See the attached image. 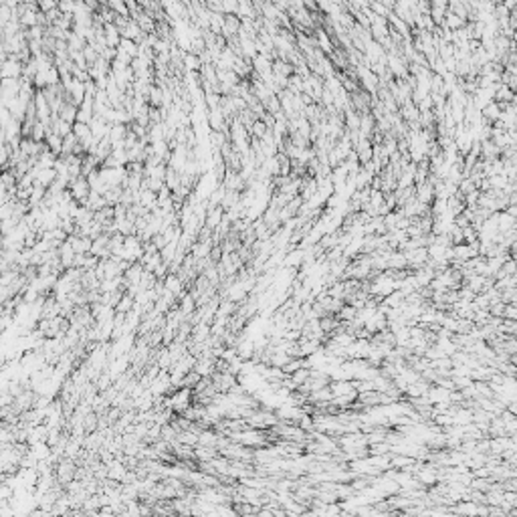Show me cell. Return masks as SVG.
Here are the masks:
<instances>
[{
    "mask_svg": "<svg viewBox=\"0 0 517 517\" xmlns=\"http://www.w3.org/2000/svg\"><path fill=\"white\" fill-rule=\"evenodd\" d=\"M69 192H71V196H73V200H75V202L83 204V202H85V200L91 196L93 188H91L89 180H87L85 176H79V178L71 180V184H69Z\"/></svg>",
    "mask_w": 517,
    "mask_h": 517,
    "instance_id": "cell-1",
    "label": "cell"
},
{
    "mask_svg": "<svg viewBox=\"0 0 517 517\" xmlns=\"http://www.w3.org/2000/svg\"><path fill=\"white\" fill-rule=\"evenodd\" d=\"M23 73H25V65L16 57H8L6 61H2V65H0V75H2V79H23Z\"/></svg>",
    "mask_w": 517,
    "mask_h": 517,
    "instance_id": "cell-2",
    "label": "cell"
},
{
    "mask_svg": "<svg viewBox=\"0 0 517 517\" xmlns=\"http://www.w3.org/2000/svg\"><path fill=\"white\" fill-rule=\"evenodd\" d=\"M224 216H226V210H224L222 206L210 208V210H208V214H206V222H204V226H206V228H210V230H216V228H219V226L222 224Z\"/></svg>",
    "mask_w": 517,
    "mask_h": 517,
    "instance_id": "cell-3",
    "label": "cell"
},
{
    "mask_svg": "<svg viewBox=\"0 0 517 517\" xmlns=\"http://www.w3.org/2000/svg\"><path fill=\"white\" fill-rule=\"evenodd\" d=\"M103 32H105V43H107V47L109 49H120V45H122V30L111 23V25H105Z\"/></svg>",
    "mask_w": 517,
    "mask_h": 517,
    "instance_id": "cell-4",
    "label": "cell"
},
{
    "mask_svg": "<svg viewBox=\"0 0 517 517\" xmlns=\"http://www.w3.org/2000/svg\"><path fill=\"white\" fill-rule=\"evenodd\" d=\"M81 206H87L91 212H99V210H103L105 206H107V200H105V196L103 194H97V192H91V196L85 200V202H83Z\"/></svg>",
    "mask_w": 517,
    "mask_h": 517,
    "instance_id": "cell-5",
    "label": "cell"
},
{
    "mask_svg": "<svg viewBox=\"0 0 517 517\" xmlns=\"http://www.w3.org/2000/svg\"><path fill=\"white\" fill-rule=\"evenodd\" d=\"M73 125L75 123H69V122L61 120L59 115L53 118V133H57V136H61V138H67L69 133H73Z\"/></svg>",
    "mask_w": 517,
    "mask_h": 517,
    "instance_id": "cell-6",
    "label": "cell"
},
{
    "mask_svg": "<svg viewBox=\"0 0 517 517\" xmlns=\"http://www.w3.org/2000/svg\"><path fill=\"white\" fill-rule=\"evenodd\" d=\"M118 51L125 53V55L131 57V59H138V57H140V45H138V43H133V41H129V39H122V45H120Z\"/></svg>",
    "mask_w": 517,
    "mask_h": 517,
    "instance_id": "cell-7",
    "label": "cell"
},
{
    "mask_svg": "<svg viewBox=\"0 0 517 517\" xmlns=\"http://www.w3.org/2000/svg\"><path fill=\"white\" fill-rule=\"evenodd\" d=\"M77 115H79V107L67 101L63 105V109H61V113H59V118L65 120V122H69V123H75L77 122Z\"/></svg>",
    "mask_w": 517,
    "mask_h": 517,
    "instance_id": "cell-8",
    "label": "cell"
},
{
    "mask_svg": "<svg viewBox=\"0 0 517 517\" xmlns=\"http://www.w3.org/2000/svg\"><path fill=\"white\" fill-rule=\"evenodd\" d=\"M63 140H65V138H61V136H57V133L51 131V133L47 136V142H45V144H47V148L51 149V152H53L55 156H61V152H63Z\"/></svg>",
    "mask_w": 517,
    "mask_h": 517,
    "instance_id": "cell-9",
    "label": "cell"
},
{
    "mask_svg": "<svg viewBox=\"0 0 517 517\" xmlns=\"http://www.w3.org/2000/svg\"><path fill=\"white\" fill-rule=\"evenodd\" d=\"M267 131H269L267 123H265L263 120H257V122L253 123V127H251V131H248V133H251V138H253V140H259V142H261V140L267 136Z\"/></svg>",
    "mask_w": 517,
    "mask_h": 517,
    "instance_id": "cell-10",
    "label": "cell"
},
{
    "mask_svg": "<svg viewBox=\"0 0 517 517\" xmlns=\"http://www.w3.org/2000/svg\"><path fill=\"white\" fill-rule=\"evenodd\" d=\"M107 6L118 14V16H123V19H131L129 16V8H127V2H120V0H109Z\"/></svg>",
    "mask_w": 517,
    "mask_h": 517,
    "instance_id": "cell-11",
    "label": "cell"
},
{
    "mask_svg": "<svg viewBox=\"0 0 517 517\" xmlns=\"http://www.w3.org/2000/svg\"><path fill=\"white\" fill-rule=\"evenodd\" d=\"M73 133L77 136V140L79 142H83V140H87V138H93V133H91V127L87 125V123H81V122H77L75 125H73Z\"/></svg>",
    "mask_w": 517,
    "mask_h": 517,
    "instance_id": "cell-12",
    "label": "cell"
},
{
    "mask_svg": "<svg viewBox=\"0 0 517 517\" xmlns=\"http://www.w3.org/2000/svg\"><path fill=\"white\" fill-rule=\"evenodd\" d=\"M10 21H12V8L2 0V2H0V28H4Z\"/></svg>",
    "mask_w": 517,
    "mask_h": 517,
    "instance_id": "cell-13",
    "label": "cell"
},
{
    "mask_svg": "<svg viewBox=\"0 0 517 517\" xmlns=\"http://www.w3.org/2000/svg\"><path fill=\"white\" fill-rule=\"evenodd\" d=\"M55 8H59V2H55V0H43V2H39V10L43 14H49V12L55 10Z\"/></svg>",
    "mask_w": 517,
    "mask_h": 517,
    "instance_id": "cell-14",
    "label": "cell"
},
{
    "mask_svg": "<svg viewBox=\"0 0 517 517\" xmlns=\"http://www.w3.org/2000/svg\"><path fill=\"white\" fill-rule=\"evenodd\" d=\"M59 10L63 14H75V2H71V0H63V2H59Z\"/></svg>",
    "mask_w": 517,
    "mask_h": 517,
    "instance_id": "cell-15",
    "label": "cell"
},
{
    "mask_svg": "<svg viewBox=\"0 0 517 517\" xmlns=\"http://www.w3.org/2000/svg\"><path fill=\"white\" fill-rule=\"evenodd\" d=\"M222 10H224V14H237L239 12V2H235V0H226V2H222Z\"/></svg>",
    "mask_w": 517,
    "mask_h": 517,
    "instance_id": "cell-16",
    "label": "cell"
}]
</instances>
